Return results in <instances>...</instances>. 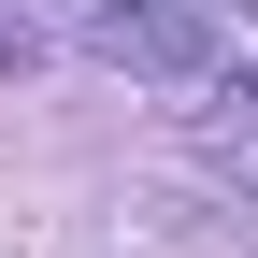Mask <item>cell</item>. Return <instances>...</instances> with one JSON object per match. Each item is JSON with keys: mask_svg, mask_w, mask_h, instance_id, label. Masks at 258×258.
Listing matches in <instances>:
<instances>
[{"mask_svg": "<svg viewBox=\"0 0 258 258\" xmlns=\"http://www.w3.org/2000/svg\"><path fill=\"white\" fill-rule=\"evenodd\" d=\"M86 43L115 72H144V86H201L230 57V15L215 0H86Z\"/></svg>", "mask_w": 258, "mask_h": 258, "instance_id": "cell-1", "label": "cell"}]
</instances>
